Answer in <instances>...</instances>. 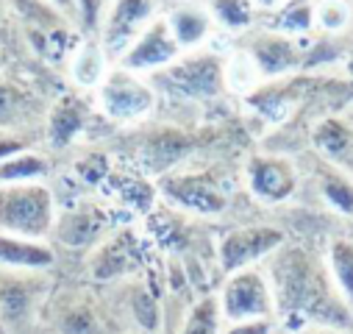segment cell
Returning a JSON list of instances; mask_svg holds the SVG:
<instances>
[{
	"label": "cell",
	"instance_id": "1",
	"mask_svg": "<svg viewBox=\"0 0 353 334\" xmlns=\"http://www.w3.org/2000/svg\"><path fill=\"white\" fill-rule=\"evenodd\" d=\"M270 287L276 315L287 331L309 326L345 328L353 323V312L339 295L328 268L301 245L279 248L270 262Z\"/></svg>",
	"mask_w": 353,
	"mask_h": 334
},
{
	"label": "cell",
	"instance_id": "2",
	"mask_svg": "<svg viewBox=\"0 0 353 334\" xmlns=\"http://www.w3.org/2000/svg\"><path fill=\"white\" fill-rule=\"evenodd\" d=\"M53 228V201L45 187H0V234L39 239Z\"/></svg>",
	"mask_w": 353,
	"mask_h": 334
},
{
	"label": "cell",
	"instance_id": "3",
	"mask_svg": "<svg viewBox=\"0 0 353 334\" xmlns=\"http://www.w3.org/2000/svg\"><path fill=\"white\" fill-rule=\"evenodd\" d=\"M220 312L225 323H242V320H268L276 317V301H273V287L270 279L245 268L228 276L223 284V293L217 295Z\"/></svg>",
	"mask_w": 353,
	"mask_h": 334
},
{
	"label": "cell",
	"instance_id": "4",
	"mask_svg": "<svg viewBox=\"0 0 353 334\" xmlns=\"http://www.w3.org/2000/svg\"><path fill=\"white\" fill-rule=\"evenodd\" d=\"M45 328L48 334H120L114 315L81 293L50 301L48 315H42V331Z\"/></svg>",
	"mask_w": 353,
	"mask_h": 334
},
{
	"label": "cell",
	"instance_id": "5",
	"mask_svg": "<svg viewBox=\"0 0 353 334\" xmlns=\"http://www.w3.org/2000/svg\"><path fill=\"white\" fill-rule=\"evenodd\" d=\"M284 245V231L276 226H248L223 237L220 242V268L231 276L250 268L253 262L273 257Z\"/></svg>",
	"mask_w": 353,
	"mask_h": 334
},
{
	"label": "cell",
	"instance_id": "6",
	"mask_svg": "<svg viewBox=\"0 0 353 334\" xmlns=\"http://www.w3.org/2000/svg\"><path fill=\"white\" fill-rule=\"evenodd\" d=\"M250 193L264 204L287 201L295 193V167L281 156H253L248 161Z\"/></svg>",
	"mask_w": 353,
	"mask_h": 334
},
{
	"label": "cell",
	"instance_id": "7",
	"mask_svg": "<svg viewBox=\"0 0 353 334\" xmlns=\"http://www.w3.org/2000/svg\"><path fill=\"white\" fill-rule=\"evenodd\" d=\"M39 298L31 282L6 279L0 284V331L9 334H31L37 326Z\"/></svg>",
	"mask_w": 353,
	"mask_h": 334
},
{
	"label": "cell",
	"instance_id": "8",
	"mask_svg": "<svg viewBox=\"0 0 353 334\" xmlns=\"http://www.w3.org/2000/svg\"><path fill=\"white\" fill-rule=\"evenodd\" d=\"M161 81L181 95L209 98V95H217L223 87V70L217 59L203 56V59H192V61L172 67Z\"/></svg>",
	"mask_w": 353,
	"mask_h": 334
},
{
	"label": "cell",
	"instance_id": "9",
	"mask_svg": "<svg viewBox=\"0 0 353 334\" xmlns=\"http://www.w3.org/2000/svg\"><path fill=\"white\" fill-rule=\"evenodd\" d=\"M161 190L175 204H181V206H187L192 212H201V215H217L225 206L223 193L209 179H201V176H172V179H164Z\"/></svg>",
	"mask_w": 353,
	"mask_h": 334
},
{
	"label": "cell",
	"instance_id": "10",
	"mask_svg": "<svg viewBox=\"0 0 353 334\" xmlns=\"http://www.w3.org/2000/svg\"><path fill=\"white\" fill-rule=\"evenodd\" d=\"M53 262H56V254L50 245L39 239L0 234V265L3 268L20 271V273H39L53 268Z\"/></svg>",
	"mask_w": 353,
	"mask_h": 334
},
{
	"label": "cell",
	"instance_id": "11",
	"mask_svg": "<svg viewBox=\"0 0 353 334\" xmlns=\"http://www.w3.org/2000/svg\"><path fill=\"white\" fill-rule=\"evenodd\" d=\"M139 265V250L131 234H117L109 239L92 259V276L98 282H114L123 276H131Z\"/></svg>",
	"mask_w": 353,
	"mask_h": 334
},
{
	"label": "cell",
	"instance_id": "12",
	"mask_svg": "<svg viewBox=\"0 0 353 334\" xmlns=\"http://www.w3.org/2000/svg\"><path fill=\"white\" fill-rule=\"evenodd\" d=\"M150 101L153 95L125 72H114L103 87V106L112 117H120V120L142 115L150 106Z\"/></svg>",
	"mask_w": 353,
	"mask_h": 334
},
{
	"label": "cell",
	"instance_id": "13",
	"mask_svg": "<svg viewBox=\"0 0 353 334\" xmlns=\"http://www.w3.org/2000/svg\"><path fill=\"white\" fill-rule=\"evenodd\" d=\"M103 228H106V217L98 209L86 206V209L64 212L61 220L56 223V237L70 248H83V245L95 242Z\"/></svg>",
	"mask_w": 353,
	"mask_h": 334
},
{
	"label": "cell",
	"instance_id": "14",
	"mask_svg": "<svg viewBox=\"0 0 353 334\" xmlns=\"http://www.w3.org/2000/svg\"><path fill=\"white\" fill-rule=\"evenodd\" d=\"M175 50H179V42H175L167 31L164 23H156L142 39L139 45L128 53L125 64L134 67V70H145V67H156V64H164L175 56Z\"/></svg>",
	"mask_w": 353,
	"mask_h": 334
},
{
	"label": "cell",
	"instance_id": "15",
	"mask_svg": "<svg viewBox=\"0 0 353 334\" xmlns=\"http://www.w3.org/2000/svg\"><path fill=\"white\" fill-rule=\"evenodd\" d=\"M253 61L264 75H281L301 64V53L287 37H261L253 45Z\"/></svg>",
	"mask_w": 353,
	"mask_h": 334
},
{
	"label": "cell",
	"instance_id": "16",
	"mask_svg": "<svg viewBox=\"0 0 353 334\" xmlns=\"http://www.w3.org/2000/svg\"><path fill=\"white\" fill-rule=\"evenodd\" d=\"M125 328H142L150 334H159V323H161V309L156 295L145 287V284H131L125 293Z\"/></svg>",
	"mask_w": 353,
	"mask_h": 334
},
{
	"label": "cell",
	"instance_id": "17",
	"mask_svg": "<svg viewBox=\"0 0 353 334\" xmlns=\"http://www.w3.org/2000/svg\"><path fill=\"white\" fill-rule=\"evenodd\" d=\"M150 14V0H117V9L109 20L106 28V45L112 50L123 48L128 42V37L134 34V28Z\"/></svg>",
	"mask_w": 353,
	"mask_h": 334
},
{
	"label": "cell",
	"instance_id": "18",
	"mask_svg": "<svg viewBox=\"0 0 353 334\" xmlns=\"http://www.w3.org/2000/svg\"><path fill=\"white\" fill-rule=\"evenodd\" d=\"M328 273L345 298L347 309L353 312V239H331L328 245Z\"/></svg>",
	"mask_w": 353,
	"mask_h": 334
},
{
	"label": "cell",
	"instance_id": "19",
	"mask_svg": "<svg viewBox=\"0 0 353 334\" xmlns=\"http://www.w3.org/2000/svg\"><path fill=\"white\" fill-rule=\"evenodd\" d=\"M223 312L217 295H203L187 312L179 334H223Z\"/></svg>",
	"mask_w": 353,
	"mask_h": 334
},
{
	"label": "cell",
	"instance_id": "20",
	"mask_svg": "<svg viewBox=\"0 0 353 334\" xmlns=\"http://www.w3.org/2000/svg\"><path fill=\"white\" fill-rule=\"evenodd\" d=\"M320 190L336 212H342L345 217H353V181L350 179H345L336 170H325L320 176Z\"/></svg>",
	"mask_w": 353,
	"mask_h": 334
},
{
	"label": "cell",
	"instance_id": "21",
	"mask_svg": "<svg viewBox=\"0 0 353 334\" xmlns=\"http://www.w3.org/2000/svg\"><path fill=\"white\" fill-rule=\"evenodd\" d=\"M184 150H187V139L184 137L172 134V131H164L150 142L148 161H150L153 170H164V167H170L172 161H179V156H184Z\"/></svg>",
	"mask_w": 353,
	"mask_h": 334
},
{
	"label": "cell",
	"instance_id": "22",
	"mask_svg": "<svg viewBox=\"0 0 353 334\" xmlns=\"http://www.w3.org/2000/svg\"><path fill=\"white\" fill-rule=\"evenodd\" d=\"M170 28L179 45H195L206 34V17L192 9H179L170 14Z\"/></svg>",
	"mask_w": 353,
	"mask_h": 334
},
{
	"label": "cell",
	"instance_id": "23",
	"mask_svg": "<svg viewBox=\"0 0 353 334\" xmlns=\"http://www.w3.org/2000/svg\"><path fill=\"white\" fill-rule=\"evenodd\" d=\"M314 142H317V148L325 150L328 156H342L345 148H347V142H350V131H347L345 123H339V120H325V123L317 126Z\"/></svg>",
	"mask_w": 353,
	"mask_h": 334
},
{
	"label": "cell",
	"instance_id": "24",
	"mask_svg": "<svg viewBox=\"0 0 353 334\" xmlns=\"http://www.w3.org/2000/svg\"><path fill=\"white\" fill-rule=\"evenodd\" d=\"M81 128V112H78V106L72 104V101H64L59 109H56V115H53V120H50V134H53V139L59 142V145H64L67 139H72V134Z\"/></svg>",
	"mask_w": 353,
	"mask_h": 334
},
{
	"label": "cell",
	"instance_id": "25",
	"mask_svg": "<svg viewBox=\"0 0 353 334\" xmlns=\"http://www.w3.org/2000/svg\"><path fill=\"white\" fill-rule=\"evenodd\" d=\"M45 173V161L37 156H20L14 161L0 164V181H9V184H23L26 179H34Z\"/></svg>",
	"mask_w": 353,
	"mask_h": 334
},
{
	"label": "cell",
	"instance_id": "26",
	"mask_svg": "<svg viewBox=\"0 0 353 334\" xmlns=\"http://www.w3.org/2000/svg\"><path fill=\"white\" fill-rule=\"evenodd\" d=\"M212 6L220 23H225L228 28H245L253 20L250 0H212Z\"/></svg>",
	"mask_w": 353,
	"mask_h": 334
},
{
	"label": "cell",
	"instance_id": "27",
	"mask_svg": "<svg viewBox=\"0 0 353 334\" xmlns=\"http://www.w3.org/2000/svg\"><path fill=\"white\" fill-rule=\"evenodd\" d=\"M317 20L325 31H342L350 20V9L339 0H325V3L317 9Z\"/></svg>",
	"mask_w": 353,
	"mask_h": 334
},
{
	"label": "cell",
	"instance_id": "28",
	"mask_svg": "<svg viewBox=\"0 0 353 334\" xmlns=\"http://www.w3.org/2000/svg\"><path fill=\"white\" fill-rule=\"evenodd\" d=\"M276 26L284 28V31H306V28L312 26V9H309L306 3L292 6V9H287V12L276 20Z\"/></svg>",
	"mask_w": 353,
	"mask_h": 334
},
{
	"label": "cell",
	"instance_id": "29",
	"mask_svg": "<svg viewBox=\"0 0 353 334\" xmlns=\"http://www.w3.org/2000/svg\"><path fill=\"white\" fill-rule=\"evenodd\" d=\"M98 75H101V59H98V53L90 48V50L81 53V59H78V64H75V78H78L81 84H92Z\"/></svg>",
	"mask_w": 353,
	"mask_h": 334
},
{
	"label": "cell",
	"instance_id": "30",
	"mask_svg": "<svg viewBox=\"0 0 353 334\" xmlns=\"http://www.w3.org/2000/svg\"><path fill=\"white\" fill-rule=\"evenodd\" d=\"M276 331V320H242V323H225L223 334H273Z\"/></svg>",
	"mask_w": 353,
	"mask_h": 334
},
{
	"label": "cell",
	"instance_id": "31",
	"mask_svg": "<svg viewBox=\"0 0 353 334\" xmlns=\"http://www.w3.org/2000/svg\"><path fill=\"white\" fill-rule=\"evenodd\" d=\"M17 106V95L9 87H0V120H6Z\"/></svg>",
	"mask_w": 353,
	"mask_h": 334
},
{
	"label": "cell",
	"instance_id": "32",
	"mask_svg": "<svg viewBox=\"0 0 353 334\" xmlns=\"http://www.w3.org/2000/svg\"><path fill=\"white\" fill-rule=\"evenodd\" d=\"M78 6H81V12H83V23H86V26H95V23H98L101 0H78Z\"/></svg>",
	"mask_w": 353,
	"mask_h": 334
},
{
	"label": "cell",
	"instance_id": "33",
	"mask_svg": "<svg viewBox=\"0 0 353 334\" xmlns=\"http://www.w3.org/2000/svg\"><path fill=\"white\" fill-rule=\"evenodd\" d=\"M295 334H350L345 328H331V326H309V328H301Z\"/></svg>",
	"mask_w": 353,
	"mask_h": 334
},
{
	"label": "cell",
	"instance_id": "34",
	"mask_svg": "<svg viewBox=\"0 0 353 334\" xmlns=\"http://www.w3.org/2000/svg\"><path fill=\"white\" fill-rule=\"evenodd\" d=\"M20 145L17 142H0V156H9V153H14Z\"/></svg>",
	"mask_w": 353,
	"mask_h": 334
},
{
	"label": "cell",
	"instance_id": "35",
	"mask_svg": "<svg viewBox=\"0 0 353 334\" xmlns=\"http://www.w3.org/2000/svg\"><path fill=\"white\" fill-rule=\"evenodd\" d=\"M120 334H150V331H142V328H123Z\"/></svg>",
	"mask_w": 353,
	"mask_h": 334
},
{
	"label": "cell",
	"instance_id": "36",
	"mask_svg": "<svg viewBox=\"0 0 353 334\" xmlns=\"http://www.w3.org/2000/svg\"><path fill=\"white\" fill-rule=\"evenodd\" d=\"M256 3H261V6H279L281 0H256Z\"/></svg>",
	"mask_w": 353,
	"mask_h": 334
},
{
	"label": "cell",
	"instance_id": "37",
	"mask_svg": "<svg viewBox=\"0 0 353 334\" xmlns=\"http://www.w3.org/2000/svg\"><path fill=\"white\" fill-rule=\"evenodd\" d=\"M347 70H350V75H353V53H350V59H347Z\"/></svg>",
	"mask_w": 353,
	"mask_h": 334
},
{
	"label": "cell",
	"instance_id": "38",
	"mask_svg": "<svg viewBox=\"0 0 353 334\" xmlns=\"http://www.w3.org/2000/svg\"><path fill=\"white\" fill-rule=\"evenodd\" d=\"M56 3H61V6H67V3H70V0H56Z\"/></svg>",
	"mask_w": 353,
	"mask_h": 334
},
{
	"label": "cell",
	"instance_id": "39",
	"mask_svg": "<svg viewBox=\"0 0 353 334\" xmlns=\"http://www.w3.org/2000/svg\"><path fill=\"white\" fill-rule=\"evenodd\" d=\"M0 64H3V59H0Z\"/></svg>",
	"mask_w": 353,
	"mask_h": 334
}]
</instances>
